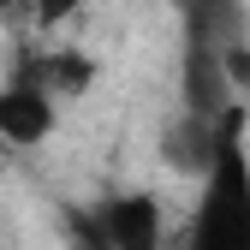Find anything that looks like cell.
<instances>
[{"label": "cell", "instance_id": "cell-1", "mask_svg": "<svg viewBox=\"0 0 250 250\" xmlns=\"http://www.w3.org/2000/svg\"><path fill=\"white\" fill-rule=\"evenodd\" d=\"M191 250H250V155L238 102L214 113V161L191 221Z\"/></svg>", "mask_w": 250, "mask_h": 250}, {"label": "cell", "instance_id": "cell-2", "mask_svg": "<svg viewBox=\"0 0 250 250\" xmlns=\"http://www.w3.org/2000/svg\"><path fill=\"white\" fill-rule=\"evenodd\" d=\"M96 221L107 232V250H161V203L143 197V191L113 197Z\"/></svg>", "mask_w": 250, "mask_h": 250}, {"label": "cell", "instance_id": "cell-3", "mask_svg": "<svg viewBox=\"0 0 250 250\" xmlns=\"http://www.w3.org/2000/svg\"><path fill=\"white\" fill-rule=\"evenodd\" d=\"M48 131H54V107H48L42 89H24V83L0 89V143L30 149V143H42Z\"/></svg>", "mask_w": 250, "mask_h": 250}, {"label": "cell", "instance_id": "cell-4", "mask_svg": "<svg viewBox=\"0 0 250 250\" xmlns=\"http://www.w3.org/2000/svg\"><path fill=\"white\" fill-rule=\"evenodd\" d=\"M185 102L197 119H214L221 107H232V89L221 72V48H185Z\"/></svg>", "mask_w": 250, "mask_h": 250}, {"label": "cell", "instance_id": "cell-5", "mask_svg": "<svg viewBox=\"0 0 250 250\" xmlns=\"http://www.w3.org/2000/svg\"><path fill=\"white\" fill-rule=\"evenodd\" d=\"M185 18V48H227L238 42V0H173Z\"/></svg>", "mask_w": 250, "mask_h": 250}, {"label": "cell", "instance_id": "cell-6", "mask_svg": "<svg viewBox=\"0 0 250 250\" xmlns=\"http://www.w3.org/2000/svg\"><path fill=\"white\" fill-rule=\"evenodd\" d=\"M89 78H96V60H89V54H72V48L30 54L24 66H18V83L24 89H66V96H78V89H89Z\"/></svg>", "mask_w": 250, "mask_h": 250}, {"label": "cell", "instance_id": "cell-7", "mask_svg": "<svg viewBox=\"0 0 250 250\" xmlns=\"http://www.w3.org/2000/svg\"><path fill=\"white\" fill-rule=\"evenodd\" d=\"M167 161L179 173H208V161H214V119L185 113L179 125H167Z\"/></svg>", "mask_w": 250, "mask_h": 250}, {"label": "cell", "instance_id": "cell-8", "mask_svg": "<svg viewBox=\"0 0 250 250\" xmlns=\"http://www.w3.org/2000/svg\"><path fill=\"white\" fill-rule=\"evenodd\" d=\"M60 221H66V244L72 250H107V232H102V221L89 208H66Z\"/></svg>", "mask_w": 250, "mask_h": 250}, {"label": "cell", "instance_id": "cell-9", "mask_svg": "<svg viewBox=\"0 0 250 250\" xmlns=\"http://www.w3.org/2000/svg\"><path fill=\"white\" fill-rule=\"evenodd\" d=\"M0 24H6L12 36H24V30L36 24V0H0Z\"/></svg>", "mask_w": 250, "mask_h": 250}, {"label": "cell", "instance_id": "cell-10", "mask_svg": "<svg viewBox=\"0 0 250 250\" xmlns=\"http://www.w3.org/2000/svg\"><path fill=\"white\" fill-rule=\"evenodd\" d=\"M83 0H36V24H66Z\"/></svg>", "mask_w": 250, "mask_h": 250}, {"label": "cell", "instance_id": "cell-11", "mask_svg": "<svg viewBox=\"0 0 250 250\" xmlns=\"http://www.w3.org/2000/svg\"><path fill=\"white\" fill-rule=\"evenodd\" d=\"M244 54H250V48H244Z\"/></svg>", "mask_w": 250, "mask_h": 250}]
</instances>
